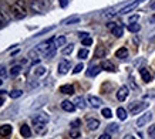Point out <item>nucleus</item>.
<instances>
[{"instance_id":"45","label":"nucleus","mask_w":155,"mask_h":139,"mask_svg":"<svg viewBox=\"0 0 155 139\" xmlns=\"http://www.w3.org/2000/svg\"><path fill=\"white\" fill-rule=\"evenodd\" d=\"M3 92H5V91H3ZM3 92L0 94V105H2V104L5 102V98H3Z\"/></svg>"},{"instance_id":"20","label":"nucleus","mask_w":155,"mask_h":139,"mask_svg":"<svg viewBox=\"0 0 155 139\" xmlns=\"http://www.w3.org/2000/svg\"><path fill=\"white\" fill-rule=\"evenodd\" d=\"M20 134L23 135L24 138H30V136H31V131H30V126H27L26 124H23V125H21V128H20Z\"/></svg>"},{"instance_id":"35","label":"nucleus","mask_w":155,"mask_h":139,"mask_svg":"<svg viewBox=\"0 0 155 139\" xmlns=\"http://www.w3.org/2000/svg\"><path fill=\"white\" fill-rule=\"evenodd\" d=\"M70 136H71L73 139H78V138H80V132H78L77 129H71Z\"/></svg>"},{"instance_id":"12","label":"nucleus","mask_w":155,"mask_h":139,"mask_svg":"<svg viewBox=\"0 0 155 139\" xmlns=\"http://www.w3.org/2000/svg\"><path fill=\"white\" fill-rule=\"evenodd\" d=\"M61 108H63L64 111H67V112H73L75 109V105H74V102H71V101H68V99H66V101L61 102Z\"/></svg>"},{"instance_id":"37","label":"nucleus","mask_w":155,"mask_h":139,"mask_svg":"<svg viewBox=\"0 0 155 139\" xmlns=\"http://www.w3.org/2000/svg\"><path fill=\"white\" fill-rule=\"evenodd\" d=\"M84 68V64H83V63H81V64H78V65H75V68L73 70V73H74V74H78V73H80L81 70Z\"/></svg>"},{"instance_id":"42","label":"nucleus","mask_w":155,"mask_h":139,"mask_svg":"<svg viewBox=\"0 0 155 139\" xmlns=\"http://www.w3.org/2000/svg\"><path fill=\"white\" fill-rule=\"evenodd\" d=\"M58 2H60L61 7H67V5H68V2H67V0H58Z\"/></svg>"},{"instance_id":"44","label":"nucleus","mask_w":155,"mask_h":139,"mask_svg":"<svg viewBox=\"0 0 155 139\" xmlns=\"http://www.w3.org/2000/svg\"><path fill=\"white\" fill-rule=\"evenodd\" d=\"M138 20V16H132L131 19H130V23H134V21H137Z\"/></svg>"},{"instance_id":"16","label":"nucleus","mask_w":155,"mask_h":139,"mask_svg":"<svg viewBox=\"0 0 155 139\" xmlns=\"http://www.w3.org/2000/svg\"><path fill=\"white\" fill-rule=\"evenodd\" d=\"M140 74H141L142 81H145V82H150L151 79H152V74H151L147 68H141V70H140Z\"/></svg>"},{"instance_id":"46","label":"nucleus","mask_w":155,"mask_h":139,"mask_svg":"<svg viewBox=\"0 0 155 139\" xmlns=\"http://www.w3.org/2000/svg\"><path fill=\"white\" fill-rule=\"evenodd\" d=\"M124 139H135V138H134V136H131V135H128V136H125Z\"/></svg>"},{"instance_id":"31","label":"nucleus","mask_w":155,"mask_h":139,"mask_svg":"<svg viewBox=\"0 0 155 139\" xmlns=\"http://www.w3.org/2000/svg\"><path fill=\"white\" fill-rule=\"evenodd\" d=\"M44 74H46V68H44V67H41V65L34 70V75H37V77H40V75H44Z\"/></svg>"},{"instance_id":"32","label":"nucleus","mask_w":155,"mask_h":139,"mask_svg":"<svg viewBox=\"0 0 155 139\" xmlns=\"http://www.w3.org/2000/svg\"><path fill=\"white\" fill-rule=\"evenodd\" d=\"M7 21H9V20L6 19V16L3 14V11L0 10V28L3 27V26H6V24H7Z\"/></svg>"},{"instance_id":"40","label":"nucleus","mask_w":155,"mask_h":139,"mask_svg":"<svg viewBox=\"0 0 155 139\" xmlns=\"http://www.w3.org/2000/svg\"><path fill=\"white\" fill-rule=\"evenodd\" d=\"M53 28H54V26H51V27H47V28H44V30H41L40 33H37V34H36V37H38V36H41V34H44V33L50 31V30H53Z\"/></svg>"},{"instance_id":"25","label":"nucleus","mask_w":155,"mask_h":139,"mask_svg":"<svg viewBox=\"0 0 155 139\" xmlns=\"http://www.w3.org/2000/svg\"><path fill=\"white\" fill-rule=\"evenodd\" d=\"M54 44H56V47H63L66 44V37L64 36H58L57 38H54Z\"/></svg>"},{"instance_id":"43","label":"nucleus","mask_w":155,"mask_h":139,"mask_svg":"<svg viewBox=\"0 0 155 139\" xmlns=\"http://www.w3.org/2000/svg\"><path fill=\"white\" fill-rule=\"evenodd\" d=\"M98 139H111V136H110V134H103Z\"/></svg>"},{"instance_id":"36","label":"nucleus","mask_w":155,"mask_h":139,"mask_svg":"<svg viewBox=\"0 0 155 139\" xmlns=\"http://www.w3.org/2000/svg\"><path fill=\"white\" fill-rule=\"evenodd\" d=\"M107 131H108V132H117V131H118V125H117V124H111V125H108Z\"/></svg>"},{"instance_id":"24","label":"nucleus","mask_w":155,"mask_h":139,"mask_svg":"<svg viewBox=\"0 0 155 139\" xmlns=\"http://www.w3.org/2000/svg\"><path fill=\"white\" fill-rule=\"evenodd\" d=\"M141 30V26L138 23H130L128 24V31H131V33H138Z\"/></svg>"},{"instance_id":"14","label":"nucleus","mask_w":155,"mask_h":139,"mask_svg":"<svg viewBox=\"0 0 155 139\" xmlns=\"http://www.w3.org/2000/svg\"><path fill=\"white\" fill-rule=\"evenodd\" d=\"M88 102H90V105H91L93 108H98V107H101V104H103V101H101L98 97H94V95H90Z\"/></svg>"},{"instance_id":"3","label":"nucleus","mask_w":155,"mask_h":139,"mask_svg":"<svg viewBox=\"0 0 155 139\" xmlns=\"http://www.w3.org/2000/svg\"><path fill=\"white\" fill-rule=\"evenodd\" d=\"M145 108H148L147 102H132V104H130L128 109H130V114L135 115V114H140L141 111H144Z\"/></svg>"},{"instance_id":"18","label":"nucleus","mask_w":155,"mask_h":139,"mask_svg":"<svg viewBox=\"0 0 155 139\" xmlns=\"http://www.w3.org/2000/svg\"><path fill=\"white\" fill-rule=\"evenodd\" d=\"M100 71H101V67H98V65H91L88 70H87V75L88 77H95V75H98L100 74Z\"/></svg>"},{"instance_id":"34","label":"nucleus","mask_w":155,"mask_h":139,"mask_svg":"<svg viewBox=\"0 0 155 139\" xmlns=\"http://www.w3.org/2000/svg\"><path fill=\"white\" fill-rule=\"evenodd\" d=\"M103 116L104 118H111V109H110V108H104L103 109Z\"/></svg>"},{"instance_id":"8","label":"nucleus","mask_w":155,"mask_h":139,"mask_svg":"<svg viewBox=\"0 0 155 139\" xmlns=\"http://www.w3.org/2000/svg\"><path fill=\"white\" fill-rule=\"evenodd\" d=\"M128 92H130V91H128V87H125V85H124V87H121V88L118 89V92H117V99L118 101H125V99H127V97H128Z\"/></svg>"},{"instance_id":"33","label":"nucleus","mask_w":155,"mask_h":139,"mask_svg":"<svg viewBox=\"0 0 155 139\" xmlns=\"http://www.w3.org/2000/svg\"><path fill=\"white\" fill-rule=\"evenodd\" d=\"M81 43H83V46L88 47V46H91V44H93V38L90 37V36H87L85 38H83V40H81Z\"/></svg>"},{"instance_id":"38","label":"nucleus","mask_w":155,"mask_h":139,"mask_svg":"<svg viewBox=\"0 0 155 139\" xmlns=\"http://www.w3.org/2000/svg\"><path fill=\"white\" fill-rule=\"evenodd\" d=\"M148 135H150L152 139H155V125L150 126V129H148Z\"/></svg>"},{"instance_id":"30","label":"nucleus","mask_w":155,"mask_h":139,"mask_svg":"<svg viewBox=\"0 0 155 139\" xmlns=\"http://www.w3.org/2000/svg\"><path fill=\"white\" fill-rule=\"evenodd\" d=\"M21 95H23V91H21V89H14V91H12V92H10V98H19V97H21Z\"/></svg>"},{"instance_id":"27","label":"nucleus","mask_w":155,"mask_h":139,"mask_svg":"<svg viewBox=\"0 0 155 139\" xmlns=\"http://www.w3.org/2000/svg\"><path fill=\"white\" fill-rule=\"evenodd\" d=\"M21 73V65H13L12 68H10V74L16 77V75H19Z\"/></svg>"},{"instance_id":"39","label":"nucleus","mask_w":155,"mask_h":139,"mask_svg":"<svg viewBox=\"0 0 155 139\" xmlns=\"http://www.w3.org/2000/svg\"><path fill=\"white\" fill-rule=\"evenodd\" d=\"M80 124H81V121H80V119L73 121V122H71V126H73V129H77V128L80 126Z\"/></svg>"},{"instance_id":"4","label":"nucleus","mask_w":155,"mask_h":139,"mask_svg":"<svg viewBox=\"0 0 155 139\" xmlns=\"http://www.w3.org/2000/svg\"><path fill=\"white\" fill-rule=\"evenodd\" d=\"M107 27L111 30V33H113L115 37H122V33H124V30H122V27L120 26V24H117V23H108L107 24Z\"/></svg>"},{"instance_id":"19","label":"nucleus","mask_w":155,"mask_h":139,"mask_svg":"<svg viewBox=\"0 0 155 139\" xmlns=\"http://www.w3.org/2000/svg\"><path fill=\"white\" fill-rule=\"evenodd\" d=\"M105 56H107V50H105L103 46H98V47H97V50H95V53H94V57H95V58H104Z\"/></svg>"},{"instance_id":"17","label":"nucleus","mask_w":155,"mask_h":139,"mask_svg":"<svg viewBox=\"0 0 155 139\" xmlns=\"http://www.w3.org/2000/svg\"><path fill=\"white\" fill-rule=\"evenodd\" d=\"M115 57H117V58H121V60L127 58V57H128L127 47H121V48H118V50L115 51Z\"/></svg>"},{"instance_id":"1","label":"nucleus","mask_w":155,"mask_h":139,"mask_svg":"<svg viewBox=\"0 0 155 139\" xmlns=\"http://www.w3.org/2000/svg\"><path fill=\"white\" fill-rule=\"evenodd\" d=\"M31 121H33V125L36 126V131L38 134H44L46 132V125L48 122V116L46 114H36L31 118Z\"/></svg>"},{"instance_id":"47","label":"nucleus","mask_w":155,"mask_h":139,"mask_svg":"<svg viewBox=\"0 0 155 139\" xmlns=\"http://www.w3.org/2000/svg\"><path fill=\"white\" fill-rule=\"evenodd\" d=\"M152 41H154V43H155V37H154V38H152Z\"/></svg>"},{"instance_id":"41","label":"nucleus","mask_w":155,"mask_h":139,"mask_svg":"<svg viewBox=\"0 0 155 139\" xmlns=\"http://www.w3.org/2000/svg\"><path fill=\"white\" fill-rule=\"evenodd\" d=\"M6 75H7V73H6V68L0 65V77H2V78H5Z\"/></svg>"},{"instance_id":"23","label":"nucleus","mask_w":155,"mask_h":139,"mask_svg":"<svg viewBox=\"0 0 155 139\" xmlns=\"http://www.w3.org/2000/svg\"><path fill=\"white\" fill-rule=\"evenodd\" d=\"M74 105H75V107H78V108H81V109H84V108H85L84 98H83V97H77L74 99Z\"/></svg>"},{"instance_id":"21","label":"nucleus","mask_w":155,"mask_h":139,"mask_svg":"<svg viewBox=\"0 0 155 139\" xmlns=\"http://www.w3.org/2000/svg\"><path fill=\"white\" fill-rule=\"evenodd\" d=\"M10 134H12V126L10 125L6 124V125L0 126V135H2V136H9Z\"/></svg>"},{"instance_id":"5","label":"nucleus","mask_w":155,"mask_h":139,"mask_svg":"<svg viewBox=\"0 0 155 139\" xmlns=\"http://www.w3.org/2000/svg\"><path fill=\"white\" fill-rule=\"evenodd\" d=\"M142 2H144V0H134L132 3H130V5H127L125 7H122V9L120 10V14H127V13H130V11H132L137 6L141 5Z\"/></svg>"},{"instance_id":"15","label":"nucleus","mask_w":155,"mask_h":139,"mask_svg":"<svg viewBox=\"0 0 155 139\" xmlns=\"http://www.w3.org/2000/svg\"><path fill=\"white\" fill-rule=\"evenodd\" d=\"M101 68H103V70H107V71H110V73H115V71H117L115 65H114L111 61H108V60L103 61V64H101Z\"/></svg>"},{"instance_id":"2","label":"nucleus","mask_w":155,"mask_h":139,"mask_svg":"<svg viewBox=\"0 0 155 139\" xmlns=\"http://www.w3.org/2000/svg\"><path fill=\"white\" fill-rule=\"evenodd\" d=\"M10 13H12V16H13L14 19H17V20L23 19L24 16H26V3H24L23 0H17L10 7Z\"/></svg>"},{"instance_id":"48","label":"nucleus","mask_w":155,"mask_h":139,"mask_svg":"<svg viewBox=\"0 0 155 139\" xmlns=\"http://www.w3.org/2000/svg\"><path fill=\"white\" fill-rule=\"evenodd\" d=\"M2 82H3V81H2V79H0V85H2Z\"/></svg>"},{"instance_id":"7","label":"nucleus","mask_w":155,"mask_h":139,"mask_svg":"<svg viewBox=\"0 0 155 139\" xmlns=\"http://www.w3.org/2000/svg\"><path fill=\"white\" fill-rule=\"evenodd\" d=\"M70 67H71V63L68 60H61L60 64H58V73L60 74H67Z\"/></svg>"},{"instance_id":"26","label":"nucleus","mask_w":155,"mask_h":139,"mask_svg":"<svg viewBox=\"0 0 155 139\" xmlns=\"http://www.w3.org/2000/svg\"><path fill=\"white\" fill-rule=\"evenodd\" d=\"M117 116L121 121H125V119H127V111H125L124 108H118V109H117Z\"/></svg>"},{"instance_id":"28","label":"nucleus","mask_w":155,"mask_h":139,"mask_svg":"<svg viewBox=\"0 0 155 139\" xmlns=\"http://www.w3.org/2000/svg\"><path fill=\"white\" fill-rule=\"evenodd\" d=\"M73 50H74V44H68L66 48H63V54H64V56H68V54L73 53Z\"/></svg>"},{"instance_id":"29","label":"nucleus","mask_w":155,"mask_h":139,"mask_svg":"<svg viewBox=\"0 0 155 139\" xmlns=\"http://www.w3.org/2000/svg\"><path fill=\"white\" fill-rule=\"evenodd\" d=\"M87 57H88V50H87V48H81V50L78 51V58L84 60Z\"/></svg>"},{"instance_id":"6","label":"nucleus","mask_w":155,"mask_h":139,"mask_svg":"<svg viewBox=\"0 0 155 139\" xmlns=\"http://www.w3.org/2000/svg\"><path fill=\"white\" fill-rule=\"evenodd\" d=\"M151 119H152V114H151V112H147V114L141 115L137 119V126H140V128H141V126H145Z\"/></svg>"},{"instance_id":"11","label":"nucleus","mask_w":155,"mask_h":139,"mask_svg":"<svg viewBox=\"0 0 155 139\" xmlns=\"http://www.w3.org/2000/svg\"><path fill=\"white\" fill-rule=\"evenodd\" d=\"M87 126H88V129H90V131L98 129L100 121H98V119H95V118H88V119H87Z\"/></svg>"},{"instance_id":"22","label":"nucleus","mask_w":155,"mask_h":139,"mask_svg":"<svg viewBox=\"0 0 155 139\" xmlns=\"http://www.w3.org/2000/svg\"><path fill=\"white\" fill-rule=\"evenodd\" d=\"M28 57H30V58H31V60H33L34 63L40 61V53L37 51V48H34V50L30 51V53H28Z\"/></svg>"},{"instance_id":"10","label":"nucleus","mask_w":155,"mask_h":139,"mask_svg":"<svg viewBox=\"0 0 155 139\" xmlns=\"http://www.w3.org/2000/svg\"><path fill=\"white\" fill-rule=\"evenodd\" d=\"M80 16H70V17H67V19H64L63 21H61V24L63 26H70V24H75L80 21Z\"/></svg>"},{"instance_id":"9","label":"nucleus","mask_w":155,"mask_h":139,"mask_svg":"<svg viewBox=\"0 0 155 139\" xmlns=\"http://www.w3.org/2000/svg\"><path fill=\"white\" fill-rule=\"evenodd\" d=\"M46 102H47V97H46V95H43V97L37 98V99L34 101V104H33V105H31V107H30V109L33 111V109H37V108H41L43 105L46 104Z\"/></svg>"},{"instance_id":"13","label":"nucleus","mask_w":155,"mask_h":139,"mask_svg":"<svg viewBox=\"0 0 155 139\" xmlns=\"http://www.w3.org/2000/svg\"><path fill=\"white\" fill-rule=\"evenodd\" d=\"M60 92L66 94V95H73L74 94V87L70 85V84H66V85H61L60 87Z\"/></svg>"}]
</instances>
